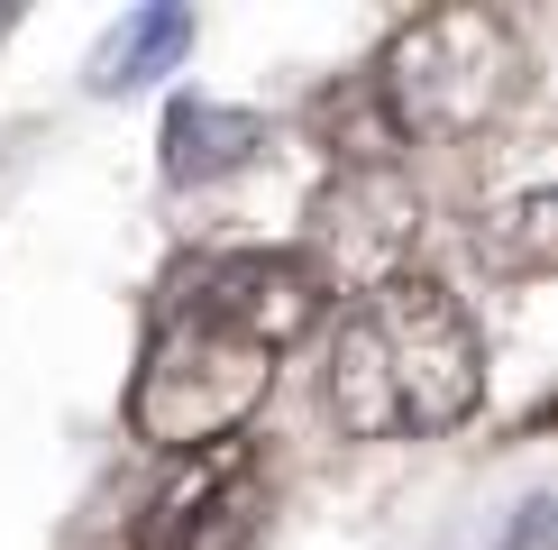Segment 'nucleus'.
<instances>
[{
	"mask_svg": "<svg viewBox=\"0 0 558 550\" xmlns=\"http://www.w3.org/2000/svg\"><path fill=\"white\" fill-rule=\"evenodd\" d=\"M266 385H275L266 349H247V339H229V331H211L193 312H174L147 339V367L129 385V422H137L147 450L183 458V450H211L229 431H247V412L266 404Z\"/></svg>",
	"mask_w": 558,
	"mask_h": 550,
	"instance_id": "nucleus-3",
	"label": "nucleus"
},
{
	"mask_svg": "<svg viewBox=\"0 0 558 550\" xmlns=\"http://www.w3.org/2000/svg\"><path fill=\"white\" fill-rule=\"evenodd\" d=\"M257 147H266L257 110H229V101H174L166 110V175L174 183H211L229 166H247Z\"/></svg>",
	"mask_w": 558,
	"mask_h": 550,
	"instance_id": "nucleus-5",
	"label": "nucleus"
},
{
	"mask_svg": "<svg viewBox=\"0 0 558 550\" xmlns=\"http://www.w3.org/2000/svg\"><path fill=\"white\" fill-rule=\"evenodd\" d=\"M193 46V10H174V0H156V10H129L120 28H110L101 46H92L83 64V92H129L147 74H166V64Z\"/></svg>",
	"mask_w": 558,
	"mask_h": 550,
	"instance_id": "nucleus-6",
	"label": "nucleus"
},
{
	"mask_svg": "<svg viewBox=\"0 0 558 550\" xmlns=\"http://www.w3.org/2000/svg\"><path fill=\"white\" fill-rule=\"evenodd\" d=\"M476 404H485V349L468 312L430 275H376V294L339 321V349H330L339 431H357V441L449 431Z\"/></svg>",
	"mask_w": 558,
	"mask_h": 550,
	"instance_id": "nucleus-1",
	"label": "nucleus"
},
{
	"mask_svg": "<svg viewBox=\"0 0 558 550\" xmlns=\"http://www.w3.org/2000/svg\"><path fill=\"white\" fill-rule=\"evenodd\" d=\"M385 110L403 138H476L522 92V37L495 10H430L385 46Z\"/></svg>",
	"mask_w": 558,
	"mask_h": 550,
	"instance_id": "nucleus-2",
	"label": "nucleus"
},
{
	"mask_svg": "<svg viewBox=\"0 0 558 550\" xmlns=\"http://www.w3.org/2000/svg\"><path fill=\"white\" fill-rule=\"evenodd\" d=\"M183 312L229 331V339H247V349H266V358H284L320 321V275L302 258H220V266L193 275Z\"/></svg>",
	"mask_w": 558,
	"mask_h": 550,
	"instance_id": "nucleus-4",
	"label": "nucleus"
},
{
	"mask_svg": "<svg viewBox=\"0 0 558 550\" xmlns=\"http://www.w3.org/2000/svg\"><path fill=\"white\" fill-rule=\"evenodd\" d=\"M0 37H10V10H0Z\"/></svg>",
	"mask_w": 558,
	"mask_h": 550,
	"instance_id": "nucleus-7",
	"label": "nucleus"
}]
</instances>
